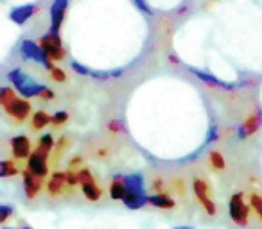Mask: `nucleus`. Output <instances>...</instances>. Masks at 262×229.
Instances as JSON below:
<instances>
[{
  "label": "nucleus",
  "instance_id": "nucleus-1",
  "mask_svg": "<svg viewBox=\"0 0 262 229\" xmlns=\"http://www.w3.org/2000/svg\"><path fill=\"white\" fill-rule=\"evenodd\" d=\"M8 79L11 81V84L15 86V90L18 91L24 98L40 97V95L47 90V86L36 83L33 77H29L24 70H20V68L11 70V72L8 73Z\"/></svg>",
  "mask_w": 262,
  "mask_h": 229
},
{
  "label": "nucleus",
  "instance_id": "nucleus-2",
  "mask_svg": "<svg viewBox=\"0 0 262 229\" xmlns=\"http://www.w3.org/2000/svg\"><path fill=\"white\" fill-rule=\"evenodd\" d=\"M228 211H230V218H232L237 225H241V227H246V225H248V215H250V208L244 204V195L241 192L233 193V195L230 197Z\"/></svg>",
  "mask_w": 262,
  "mask_h": 229
},
{
  "label": "nucleus",
  "instance_id": "nucleus-3",
  "mask_svg": "<svg viewBox=\"0 0 262 229\" xmlns=\"http://www.w3.org/2000/svg\"><path fill=\"white\" fill-rule=\"evenodd\" d=\"M192 190H194V195H196V199L200 200V204L203 206V210L207 211L208 217H215V215H217V206H215V202L212 200L210 188H208L207 183H205L203 179L196 177L192 181Z\"/></svg>",
  "mask_w": 262,
  "mask_h": 229
},
{
  "label": "nucleus",
  "instance_id": "nucleus-4",
  "mask_svg": "<svg viewBox=\"0 0 262 229\" xmlns=\"http://www.w3.org/2000/svg\"><path fill=\"white\" fill-rule=\"evenodd\" d=\"M38 43H40V47L43 48V52L49 56L51 61H61V59H65V48L61 45L59 34L49 33L45 36H41Z\"/></svg>",
  "mask_w": 262,
  "mask_h": 229
},
{
  "label": "nucleus",
  "instance_id": "nucleus-5",
  "mask_svg": "<svg viewBox=\"0 0 262 229\" xmlns=\"http://www.w3.org/2000/svg\"><path fill=\"white\" fill-rule=\"evenodd\" d=\"M77 177H79V186H81V190H83L84 197H86L88 200H92V202H97L102 197V190L97 186L92 172L88 170V168H81V170H77Z\"/></svg>",
  "mask_w": 262,
  "mask_h": 229
},
{
  "label": "nucleus",
  "instance_id": "nucleus-6",
  "mask_svg": "<svg viewBox=\"0 0 262 229\" xmlns=\"http://www.w3.org/2000/svg\"><path fill=\"white\" fill-rule=\"evenodd\" d=\"M20 52H22V56L26 59H31V61L40 63V65H43L45 68H49V70L54 68V66H52V61L49 59V56L43 52V48H41L38 43H34V41L24 40L22 45H20Z\"/></svg>",
  "mask_w": 262,
  "mask_h": 229
},
{
  "label": "nucleus",
  "instance_id": "nucleus-7",
  "mask_svg": "<svg viewBox=\"0 0 262 229\" xmlns=\"http://www.w3.org/2000/svg\"><path fill=\"white\" fill-rule=\"evenodd\" d=\"M47 158H49V152L45 149H41L40 145H38V149L33 150V154H31V158H29V167H27V170H29L31 174L36 175V177L43 179L45 175L49 174Z\"/></svg>",
  "mask_w": 262,
  "mask_h": 229
},
{
  "label": "nucleus",
  "instance_id": "nucleus-8",
  "mask_svg": "<svg viewBox=\"0 0 262 229\" xmlns=\"http://www.w3.org/2000/svg\"><path fill=\"white\" fill-rule=\"evenodd\" d=\"M69 8V0H54L51 6V33L59 34L61 23L65 20V13Z\"/></svg>",
  "mask_w": 262,
  "mask_h": 229
},
{
  "label": "nucleus",
  "instance_id": "nucleus-9",
  "mask_svg": "<svg viewBox=\"0 0 262 229\" xmlns=\"http://www.w3.org/2000/svg\"><path fill=\"white\" fill-rule=\"evenodd\" d=\"M4 111L8 113L11 118H15L16 122H24L31 115V104L27 100H24V98L16 97L11 104L6 106Z\"/></svg>",
  "mask_w": 262,
  "mask_h": 229
},
{
  "label": "nucleus",
  "instance_id": "nucleus-10",
  "mask_svg": "<svg viewBox=\"0 0 262 229\" xmlns=\"http://www.w3.org/2000/svg\"><path fill=\"white\" fill-rule=\"evenodd\" d=\"M11 150H13V158L16 160H26V158H31V140L27 136L20 135L11 138Z\"/></svg>",
  "mask_w": 262,
  "mask_h": 229
},
{
  "label": "nucleus",
  "instance_id": "nucleus-11",
  "mask_svg": "<svg viewBox=\"0 0 262 229\" xmlns=\"http://www.w3.org/2000/svg\"><path fill=\"white\" fill-rule=\"evenodd\" d=\"M260 124H262V115H260V113H251L250 117H248L246 120L243 122V125L239 128V133H237V138H239V140H244V138H248V136H251L253 133H257V131H258Z\"/></svg>",
  "mask_w": 262,
  "mask_h": 229
},
{
  "label": "nucleus",
  "instance_id": "nucleus-12",
  "mask_svg": "<svg viewBox=\"0 0 262 229\" xmlns=\"http://www.w3.org/2000/svg\"><path fill=\"white\" fill-rule=\"evenodd\" d=\"M41 186H43V179L36 177L34 174H31L29 170L24 172V190H26V195L29 199H34V197L40 193Z\"/></svg>",
  "mask_w": 262,
  "mask_h": 229
},
{
  "label": "nucleus",
  "instance_id": "nucleus-13",
  "mask_svg": "<svg viewBox=\"0 0 262 229\" xmlns=\"http://www.w3.org/2000/svg\"><path fill=\"white\" fill-rule=\"evenodd\" d=\"M124 183H126V188H127V193H129V195H147L146 190H144V175L142 174L124 175Z\"/></svg>",
  "mask_w": 262,
  "mask_h": 229
},
{
  "label": "nucleus",
  "instance_id": "nucleus-14",
  "mask_svg": "<svg viewBox=\"0 0 262 229\" xmlns=\"http://www.w3.org/2000/svg\"><path fill=\"white\" fill-rule=\"evenodd\" d=\"M67 185V172H54L51 175V181L47 183V192L51 197H58L63 193V188Z\"/></svg>",
  "mask_w": 262,
  "mask_h": 229
},
{
  "label": "nucleus",
  "instance_id": "nucleus-15",
  "mask_svg": "<svg viewBox=\"0 0 262 229\" xmlns=\"http://www.w3.org/2000/svg\"><path fill=\"white\" fill-rule=\"evenodd\" d=\"M192 73L198 77V79L203 81V83L207 84V86H210V88H219V90H226V91L233 90V84L225 83V81L217 79V77L210 75V73H207V72H200V70H194Z\"/></svg>",
  "mask_w": 262,
  "mask_h": 229
},
{
  "label": "nucleus",
  "instance_id": "nucleus-16",
  "mask_svg": "<svg viewBox=\"0 0 262 229\" xmlns=\"http://www.w3.org/2000/svg\"><path fill=\"white\" fill-rule=\"evenodd\" d=\"M36 11H38V8L34 4L20 6V8H16V9H13V11H11V20L15 23H18V26H24V23H26Z\"/></svg>",
  "mask_w": 262,
  "mask_h": 229
},
{
  "label": "nucleus",
  "instance_id": "nucleus-17",
  "mask_svg": "<svg viewBox=\"0 0 262 229\" xmlns=\"http://www.w3.org/2000/svg\"><path fill=\"white\" fill-rule=\"evenodd\" d=\"M127 193L126 183H124V175H115L110 183V197L113 200H124Z\"/></svg>",
  "mask_w": 262,
  "mask_h": 229
},
{
  "label": "nucleus",
  "instance_id": "nucleus-18",
  "mask_svg": "<svg viewBox=\"0 0 262 229\" xmlns=\"http://www.w3.org/2000/svg\"><path fill=\"white\" fill-rule=\"evenodd\" d=\"M149 204L155 208H160V210H171V208L176 206L172 197L165 195V193H155V195H149Z\"/></svg>",
  "mask_w": 262,
  "mask_h": 229
},
{
  "label": "nucleus",
  "instance_id": "nucleus-19",
  "mask_svg": "<svg viewBox=\"0 0 262 229\" xmlns=\"http://www.w3.org/2000/svg\"><path fill=\"white\" fill-rule=\"evenodd\" d=\"M49 124H52V117L45 111H36L33 115V118H31V128L34 131H40V129L47 128Z\"/></svg>",
  "mask_w": 262,
  "mask_h": 229
},
{
  "label": "nucleus",
  "instance_id": "nucleus-20",
  "mask_svg": "<svg viewBox=\"0 0 262 229\" xmlns=\"http://www.w3.org/2000/svg\"><path fill=\"white\" fill-rule=\"evenodd\" d=\"M18 167L15 165V161H9V160H2L0 161V177L6 179V177H13V175L18 174Z\"/></svg>",
  "mask_w": 262,
  "mask_h": 229
},
{
  "label": "nucleus",
  "instance_id": "nucleus-21",
  "mask_svg": "<svg viewBox=\"0 0 262 229\" xmlns=\"http://www.w3.org/2000/svg\"><path fill=\"white\" fill-rule=\"evenodd\" d=\"M15 98H16V95H15V90H13V88L4 86L2 90H0V104H2V108H6L8 104H11Z\"/></svg>",
  "mask_w": 262,
  "mask_h": 229
},
{
  "label": "nucleus",
  "instance_id": "nucleus-22",
  "mask_svg": "<svg viewBox=\"0 0 262 229\" xmlns=\"http://www.w3.org/2000/svg\"><path fill=\"white\" fill-rule=\"evenodd\" d=\"M208 158H210L212 168H215V170H223V168H225V158H223L221 152H217V150H212V152L208 154Z\"/></svg>",
  "mask_w": 262,
  "mask_h": 229
},
{
  "label": "nucleus",
  "instance_id": "nucleus-23",
  "mask_svg": "<svg viewBox=\"0 0 262 229\" xmlns=\"http://www.w3.org/2000/svg\"><path fill=\"white\" fill-rule=\"evenodd\" d=\"M250 202H251V208L255 210V213H257L258 218L262 220V197L257 195V193H251Z\"/></svg>",
  "mask_w": 262,
  "mask_h": 229
},
{
  "label": "nucleus",
  "instance_id": "nucleus-24",
  "mask_svg": "<svg viewBox=\"0 0 262 229\" xmlns=\"http://www.w3.org/2000/svg\"><path fill=\"white\" fill-rule=\"evenodd\" d=\"M54 138H52V135H49V133H47V135H43V136H41V138H40V147H41V149H45V150H47V152H51V150H52V147H54Z\"/></svg>",
  "mask_w": 262,
  "mask_h": 229
},
{
  "label": "nucleus",
  "instance_id": "nucleus-25",
  "mask_svg": "<svg viewBox=\"0 0 262 229\" xmlns=\"http://www.w3.org/2000/svg\"><path fill=\"white\" fill-rule=\"evenodd\" d=\"M69 120V113L67 111H58V113H54L52 115V125H61V124H65V122Z\"/></svg>",
  "mask_w": 262,
  "mask_h": 229
},
{
  "label": "nucleus",
  "instance_id": "nucleus-26",
  "mask_svg": "<svg viewBox=\"0 0 262 229\" xmlns=\"http://www.w3.org/2000/svg\"><path fill=\"white\" fill-rule=\"evenodd\" d=\"M49 72H51V79L54 81V83H65L67 81V75L61 68H56L54 66V68H51Z\"/></svg>",
  "mask_w": 262,
  "mask_h": 229
},
{
  "label": "nucleus",
  "instance_id": "nucleus-27",
  "mask_svg": "<svg viewBox=\"0 0 262 229\" xmlns=\"http://www.w3.org/2000/svg\"><path fill=\"white\" fill-rule=\"evenodd\" d=\"M13 213H15V210H13L11 206H8V204H2V206H0V224H4V222L8 220Z\"/></svg>",
  "mask_w": 262,
  "mask_h": 229
},
{
  "label": "nucleus",
  "instance_id": "nucleus-28",
  "mask_svg": "<svg viewBox=\"0 0 262 229\" xmlns=\"http://www.w3.org/2000/svg\"><path fill=\"white\" fill-rule=\"evenodd\" d=\"M72 70L74 72H77L79 75H90L92 77V70L90 68H86V66H83L81 63H77V61H72Z\"/></svg>",
  "mask_w": 262,
  "mask_h": 229
},
{
  "label": "nucleus",
  "instance_id": "nucleus-29",
  "mask_svg": "<svg viewBox=\"0 0 262 229\" xmlns=\"http://www.w3.org/2000/svg\"><path fill=\"white\" fill-rule=\"evenodd\" d=\"M217 138H219L217 125H212V128L208 129V135H207V140H205V145H208V143H212V142H217Z\"/></svg>",
  "mask_w": 262,
  "mask_h": 229
},
{
  "label": "nucleus",
  "instance_id": "nucleus-30",
  "mask_svg": "<svg viewBox=\"0 0 262 229\" xmlns=\"http://www.w3.org/2000/svg\"><path fill=\"white\" fill-rule=\"evenodd\" d=\"M133 4H135V6H137V9H139V11H142L144 15H147V16L153 15V11H151V8L146 4V0H133Z\"/></svg>",
  "mask_w": 262,
  "mask_h": 229
},
{
  "label": "nucleus",
  "instance_id": "nucleus-31",
  "mask_svg": "<svg viewBox=\"0 0 262 229\" xmlns=\"http://www.w3.org/2000/svg\"><path fill=\"white\" fill-rule=\"evenodd\" d=\"M67 185H69V186H77V185H79V177H77V172H74V170L67 172Z\"/></svg>",
  "mask_w": 262,
  "mask_h": 229
},
{
  "label": "nucleus",
  "instance_id": "nucleus-32",
  "mask_svg": "<svg viewBox=\"0 0 262 229\" xmlns=\"http://www.w3.org/2000/svg\"><path fill=\"white\" fill-rule=\"evenodd\" d=\"M151 188L155 190L157 193H162V190H164V179L158 175V177L153 179V183H151Z\"/></svg>",
  "mask_w": 262,
  "mask_h": 229
},
{
  "label": "nucleus",
  "instance_id": "nucleus-33",
  "mask_svg": "<svg viewBox=\"0 0 262 229\" xmlns=\"http://www.w3.org/2000/svg\"><path fill=\"white\" fill-rule=\"evenodd\" d=\"M108 129H110V133H120L122 131V124H120L119 120H113V122H110Z\"/></svg>",
  "mask_w": 262,
  "mask_h": 229
},
{
  "label": "nucleus",
  "instance_id": "nucleus-34",
  "mask_svg": "<svg viewBox=\"0 0 262 229\" xmlns=\"http://www.w3.org/2000/svg\"><path fill=\"white\" fill-rule=\"evenodd\" d=\"M40 98H43V100H52V98H54V93H52V91L47 88V90H45L43 93L40 95Z\"/></svg>",
  "mask_w": 262,
  "mask_h": 229
},
{
  "label": "nucleus",
  "instance_id": "nucleus-35",
  "mask_svg": "<svg viewBox=\"0 0 262 229\" xmlns=\"http://www.w3.org/2000/svg\"><path fill=\"white\" fill-rule=\"evenodd\" d=\"M174 229H194L192 225H176Z\"/></svg>",
  "mask_w": 262,
  "mask_h": 229
},
{
  "label": "nucleus",
  "instance_id": "nucleus-36",
  "mask_svg": "<svg viewBox=\"0 0 262 229\" xmlns=\"http://www.w3.org/2000/svg\"><path fill=\"white\" fill-rule=\"evenodd\" d=\"M2 229H16V227H8V225H4V227H2Z\"/></svg>",
  "mask_w": 262,
  "mask_h": 229
},
{
  "label": "nucleus",
  "instance_id": "nucleus-37",
  "mask_svg": "<svg viewBox=\"0 0 262 229\" xmlns=\"http://www.w3.org/2000/svg\"><path fill=\"white\" fill-rule=\"evenodd\" d=\"M22 229H33V227H31V225H26V227H22Z\"/></svg>",
  "mask_w": 262,
  "mask_h": 229
}]
</instances>
